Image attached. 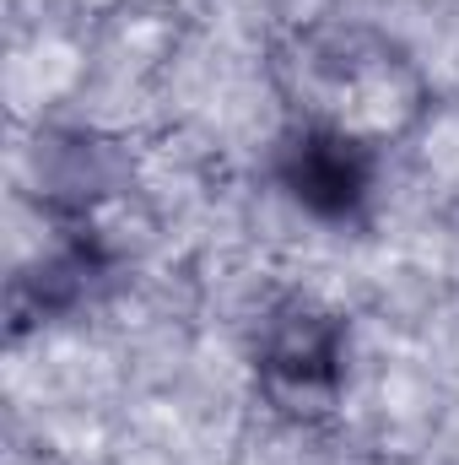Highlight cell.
I'll return each mask as SVG.
<instances>
[{
    "label": "cell",
    "instance_id": "6da1fadb",
    "mask_svg": "<svg viewBox=\"0 0 459 465\" xmlns=\"http://www.w3.org/2000/svg\"><path fill=\"white\" fill-rule=\"evenodd\" d=\"M276 184L314 223H325V228H356L373 212L378 152H373V141L362 130L303 119L276 146Z\"/></svg>",
    "mask_w": 459,
    "mask_h": 465
},
{
    "label": "cell",
    "instance_id": "7a4b0ae2",
    "mask_svg": "<svg viewBox=\"0 0 459 465\" xmlns=\"http://www.w3.org/2000/svg\"><path fill=\"white\" fill-rule=\"evenodd\" d=\"M259 373L287 401H330L346 373V325L319 303H287L265 320Z\"/></svg>",
    "mask_w": 459,
    "mask_h": 465
}]
</instances>
